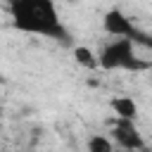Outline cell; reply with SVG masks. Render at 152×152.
Instances as JSON below:
<instances>
[{
    "label": "cell",
    "mask_w": 152,
    "mask_h": 152,
    "mask_svg": "<svg viewBox=\"0 0 152 152\" xmlns=\"http://www.w3.org/2000/svg\"><path fill=\"white\" fill-rule=\"evenodd\" d=\"M86 152H114V142L107 135H90L86 142Z\"/></svg>",
    "instance_id": "7"
},
{
    "label": "cell",
    "mask_w": 152,
    "mask_h": 152,
    "mask_svg": "<svg viewBox=\"0 0 152 152\" xmlns=\"http://www.w3.org/2000/svg\"><path fill=\"white\" fill-rule=\"evenodd\" d=\"M112 138L121 150L128 152H140L145 150V138L140 133V128L135 126V121H126V119H116L112 126Z\"/></svg>",
    "instance_id": "4"
},
{
    "label": "cell",
    "mask_w": 152,
    "mask_h": 152,
    "mask_svg": "<svg viewBox=\"0 0 152 152\" xmlns=\"http://www.w3.org/2000/svg\"><path fill=\"white\" fill-rule=\"evenodd\" d=\"M74 57H76V62H78L81 66H86V69H97V66H100L95 52H93L90 48H86V45H76V48H74Z\"/></svg>",
    "instance_id": "6"
},
{
    "label": "cell",
    "mask_w": 152,
    "mask_h": 152,
    "mask_svg": "<svg viewBox=\"0 0 152 152\" xmlns=\"http://www.w3.org/2000/svg\"><path fill=\"white\" fill-rule=\"evenodd\" d=\"M102 28H104L109 36H114V38H131L135 45L140 43V45L152 48V36H150V33H142V31L133 24V19L126 17L119 7H112V10L104 12V17H102Z\"/></svg>",
    "instance_id": "3"
},
{
    "label": "cell",
    "mask_w": 152,
    "mask_h": 152,
    "mask_svg": "<svg viewBox=\"0 0 152 152\" xmlns=\"http://www.w3.org/2000/svg\"><path fill=\"white\" fill-rule=\"evenodd\" d=\"M97 62L104 71H142L150 66L135 55V43L131 38H114L107 43L97 55Z\"/></svg>",
    "instance_id": "2"
},
{
    "label": "cell",
    "mask_w": 152,
    "mask_h": 152,
    "mask_svg": "<svg viewBox=\"0 0 152 152\" xmlns=\"http://www.w3.org/2000/svg\"><path fill=\"white\" fill-rule=\"evenodd\" d=\"M112 109H114V114H116V119H126V121H135V116H138V104H135V100L133 97H126V95H119V97H114L112 102Z\"/></svg>",
    "instance_id": "5"
},
{
    "label": "cell",
    "mask_w": 152,
    "mask_h": 152,
    "mask_svg": "<svg viewBox=\"0 0 152 152\" xmlns=\"http://www.w3.org/2000/svg\"><path fill=\"white\" fill-rule=\"evenodd\" d=\"M7 12L12 26L21 33L43 36L59 43H69L71 38L52 0H10Z\"/></svg>",
    "instance_id": "1"
}]
</instances>
